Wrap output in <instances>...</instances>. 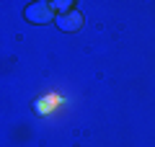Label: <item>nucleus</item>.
I'll return each instance as SVG.
<instances>
[{
	"instance_id": "f257e3e1",
	"label": "nucleus",
	"mask_w": 155,
	"mask_h": 147,
	"mask_svg": "<svg viewBox=\"0 0 155 147\" xmlns=\"http://www.w3.org/2000/svg\"><path fill=\"white\" fill-rule=\"evenodd\" d=\"M23 18H26L28 23H49V21H57V13H54V8H52V3L39 0V3L26 5Z\"/></svg>"
},
{
	"instance_id": "f03ea898",
	"label": "nucleus",
	"mask_w": 155,
	"mask_h": 147,
	"mask_svg": "<svg viewBox=\"0 0 155 147\" xmlns=\"http://www.w3.org/2000/svg\"><path fill=\"white\" fill-rule=\"evenodd\" d=\"M54 23H57L60 31H78V28L83 26V13L72 11V13H67V16H57Z\"/></svg>"
},
{
	"instance_id": "7ed1b4c3",
	"label": "nucleus",
	"mask_w": 155,
	"mask_h": 147,
	"mask_svg": "<svg viewBox=\"0 0 155 147\" xmlns=\"http://www.w3.org/2000/svg\"><path fill=\"white\" fill-rule=\"evenodd\" d=\"M49 3H52V8H54L57 16H67V13L75 11V3H72V0H49Z\"/></svg>"
}]
</instances>
